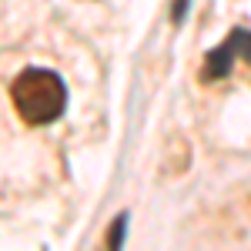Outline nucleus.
I'll return each instance as SVG.
<instances>
[{
  "label": "nucleus",
  "instance_id": "nucleus-1",
  "mask_svg": "<svg viewBox=\"0 0 251 251\" xmlns=\"http://www.w3.org/2000/svg\"><path fill=\"white\" fill-rule=\"evenodd\" d=\"M10 100H14V111L24 117V124L44 127V124H50V121H57L64 114L67 87H64L60 74H54V71L27 67L10 84Z\"/></svg>",
  "mask_w": 251,
  "mask_h": 251
},
{
  "label": "nucleus",
  "instance_id": "nucleus-2",
  "mask_svg": "<svg viewBox=\"0 0 251 251\" xmlns=\"http://www.w3.org/2000/svg\"><path fill=\"white\" fill-rule=\"evenodd\" d=\"M238 50H248V27H234L231 34L225 37V44L204 57V74H201V77L204 80L228 77L234 71V54H238Z\"/></svg>",
  "mask_w": 251,
  "mask_h": 251
},
{
  "label": "nucleus",
  "instance_id": "nucleus-4",
  "mask_svg": "<svg viewBox=\"0 0 251 251\" xmlns=\"http://www.w3.org/2000/svg\"><path fill=\"white\" fill-rule=\"evenodd\" d=\"M188 3L191 0H174V7H171V14H174V24H184V14H188Z\"/></svg>",
  "mask_w": 251,
  "mask_h": 251
},
{
  "label": "nucleus",
  "instance_id": "nucleus-3",
  "mask_svg": "<svg viewBox=\"0 0 251 251\" xmlns=\"http://www.w3.org/2000/svg\"><path fill=\"white\" fill-rule=\"evenodd\" d=\"M127 221H131V214L121 211L111 221V228H107V245H104V251H121V245H124V234H127Z\"/></svg>",
  "mask_w": 251,
  "mask_h": 251
}]
</instances>
